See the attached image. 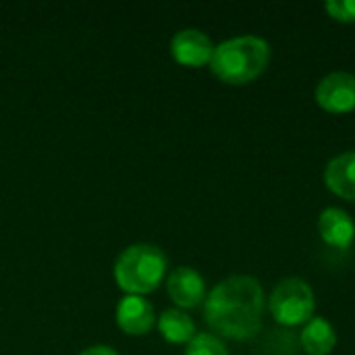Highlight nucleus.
Instances as JSON below:
<instances>
[{
    "label": "nucleus",
    "instance_id": "obj_1",
    "mask_svg": "<svg viewBox=\"0 0 355 355\" xmlns=\"http://www.w3.org/2000/svg\"><path fill=\"white\" fill-rule=\"evenodd\" d=\"M266 295L258 279L235 275L220 281L204 302V318L212 333L229 341L254 339L264 320Z\"/></svg>",
    "mask_w": 355,
    "mask_h": 355
},
{
    "label": "nucleus",
    "instance_id": "obj_2",
    "mask_svg": "<svg viewBox=\"0 0 355 355\" xmlns=\"http://www.w3.org/2000/svg\"><path fill=\"white\" fill-rule=\"evenodd\" d=\"M272 48L260 35H235L214 46L210 71L227 85H245L270 64Z\"/></svg>",
    "mask_w": 355,
    "mask_h": 355
},
{
    "label": "nucleus",
    "instance_id": "obj_3",
    "mask_svg": "<svg viewBox=\"0 0 355 355\" xmlns=\"http://www.w3.org/2000/svg\"><path fill=\"white\" fill-rule=\"evenodd\" d=\"M168 258L152 243H133L121 252L114 262V281L127 295H148L160 287L166 277Z\"/></svg>",
    "mask_w": 355,
    "mask_h": 355
},
{
    "label": "nucleus",
    "instance_id": "obj_4",
    "mask_svg": "<svg viewBox=\"0 0 355 355\" xmlns=\"http://www.w3.org/2000/svg\"><path fill=\"white\" fill-rule=\"evenodd\" d=\"M266 310L272 320L285 329L304 327L314 318L316 295L308 281L300 277H287L279 281L272 293L266 297Z\"/></svg>",
    "mask_w": 355,
    "mask_h": 355
},
{
    "label": "nucleus",
    "instance_id": "obj_5",
    "mask_svg": "<svg viewBox=\"0 0 355 355\" xmlns=\"http://www.w3.org/2000/svg\"><path fill=\"white\" fill-rule=\"evenodd\" d=\"M316 104L329 114H349L355 110V75L333 71L324 75L314 92Z\"/></svg>",
    "mask_w": 355,
    "mask_h": 355
},
{
    "label": "nucleus",
    "instance_id": "obj_6",
    "mask_svg": "<svg viewBox=\"0 0 355 355\" xmlns=\"http://www.w3.org/2000/svg\"><path fill=\"white\" fill-rule=\"evenodd\" d=\"M214 54V44L208 33L196 27L181 29L173 35L171 40V56L175 62L189 67V69H200L210 64Z\"/></svg>",
    "mask_w": 355,
    "mask_h": 355
},
{
    "label": "nucleus",
    "instance_id": "obj_7",
    "mask_svg": "<svg viewBox=\"0 0 355 355\" xmlns=\"http://www.w3.org/2000/svg\"><path fill=\"white\" fill-rule=\"evenodd\" d=\"M166 293L179 310H191L206 302V281L191 266H177L166 277Z\"/></svg>",
    "mask_w": 355,
    "mask_h": 355
},
{
    "label": "nucleus",
    "instance_id": "obj_8",
    "mask_svg": "<svg viewBox=\"0 0 355 355\" xmlns=\"http://www.w3.org/2000/svg\"><path fill=\"white\" fill-rule=\"evenodd\" d=\"M116 324L125 335H148L156 324L152 304L141 295H125L116 306Z\"/></svg>",
    "mask_w": 355,
    "mask_h": 355
},
{
    "label": "nucleus",
    "instance_id": "obj_9",
    "mask_svg": "<svg viewBox=\"0 0 355 355\" xmlns=\"http://www.w3.org/2000/svg\"><path fill=\"white\" fill-rule=\"evenodd\" d=\"M320 239L333 250H349L355 241V220L343 208H324L318 216Z\"/></svg>",
    "mask_w": 355,
    "mask_h": 355
},
{
    "label": "nucleus",
    "instance_id": "obj_10",
    "mask_svg": "<svg viewBox=\"0 0 355 355\" xmlns=\"http://www.w3.org/2000/svg\"><path fill=\"white\" fill-rule=\"evenodd\" d=\"M324 185L345 202H355V150L343 152L324 166Z\"/></svg>",
    "mask_w": 355,
    "mask_h": 355
},
{
    "label": "nucleus",
    "instance_id": "obj_11",
    "mask_svg": "<svg viewBox=\"0 0 355 355\" xmlns=\"http://www.w3.org/2000/svg\"><path fill=\"white\" fill-rule=\"evenodd\" d=\"M300 345L308 355H331L337 347V331L327 318L314 316L308 324H304Z\"/></svg>",
    "mask_w": 355,
    "mask_h": 355
},
{
    "label": "nucleus",
    "instance_id": "obj_12",
    "mask_svg": "<svg viewBox=\"0 0 355 355\" xmlns=\"http://www.w3.org/2000/svg\"><path fill=\"white\" fill-rule=\"evenodd\" d=\"M156 324H158V333L162 335V339L173 345H183V343L187 345L198 335L193 318L185 310H179V308L164 310L158 316Z\"/></svg>",
    "mask_w": 355,
    "mask_h": 355
},
{
    "label": "nucleus",
    "instance_id": "obj_13",
    "mask_svg": "<svg viewBox=\"0 0 355 355\" xmlns=\"http://www.w3.org/2000/svg\"><path fill=\"white\" fill-rule=\"evenodd\" d=\"M183 355H231L220 337L214 333H198L185 347Z\"/></svg>",
    "mask_w": 355,
    "mask_h": 355
},
{
    "label": "nucleus",
    "instance_id": "obj_14",
    "mask_svg": "<svg viewBox=\"0 0 355 355\" xmlns=\"http://www.w3.org/2000/svg\"><path fill=\"white\" fill-rule=\"evenodd\" d=\"M324 10L339 23H355V0H329Z\"/></svg>",
    "mask_w": 355,
    "mask_h": 355
},
{
    "label": "nucleus",
    "instance_id": "obj_15",
    "mask_svg": "<svg viewBox=\"0 0 355 355\" xmlns=\"http://www.w3.org/2000/svg\"><path fill=\"white\" fill-rule=\"evenodd\" d=\"M79 355H121L116 349H112L110 345H92L87 349H83Z\"/></svg>",
    "mask_w": 355,
    "mask_h": 355
}]
</instances>
